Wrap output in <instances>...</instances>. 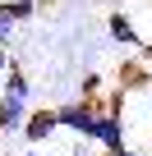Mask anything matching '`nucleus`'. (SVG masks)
Wrapping results in <instances>:
<instances>
[{
	"label": "nucleus",
	"mask_w": 152,
	"mask_h": 156,
	"mask_svg": "<svg viewBox=\"0 0 152 156\" xmlns=\"http://www.w3.org/2000/svg\"><path fill=\"white\" fill-rule=\"evenodd\" d=\"M28 97H32L28 73L14 60L9 73H5V83H0V133H23V124H28Z\"/></svg>",
	"instance_id": "nucleus-1"
},
{
	"label": "nucleus",
	"mask_w": 152,
	"mask_h": 156,
	"mask_svg": "<svg viewBox=\"0 0 152 156\" xmlns=\"http://www.w3.org/2000/svg\"><path fill=\"white\" fill-rule=\"evenodd\" d=\"M97 115H102V97H79V101L55 106V124H60V133H79V138H92Z\"/></svg>",
	"instance_id": "nucleus-2"
},
{
	"label": "nucleus",
	"mask_w": 152,
	"mask_h": 156,
	"mask_svg": "<svg viewBox=\"0 0 152 156\" xmlns=\"http://www.w3.org/2000/svg\"><path fill=\"white\" fill-rule=\"evenodd\" d=\"M92 142L102 147V156H106V151H120V147H129L124 115H111V110H102V115H97V124H92Z\"/></svg>",
	"instance_id": "nucleus-3"
},
{
	"label": "nucleus",
	"mask_w": 152,
	"mask_h": 156,
	"mask_svg": "<svg viewBox=\"0 0 152 156\" xmlns=\"http://www.w3.org/2000/svg\"><path fill=\"white\" fill-rule=\"evenodd\" d=\"M23 138L32 147H46L51 138H60V124H55V106H42V110H28V124H23Z\"/></svg>",
	"instance_id": "nucleus-4"
},
{
	"label": "nucleus",
	"mask_w": 152,
	"mask_h": 156,
	"mask_svg": "<svg viewBox=\"0 0 152 156\" xmlns=\"http://www.w3.org/2000/svg\"><path fill=\"white\" fill-rule=\"evenodd\" d=\"M106 32H111L120 46H147V41L138 37V28H134V19H129V14H111V19H106Z\"/></svg>",
	"instance_id": "nucleus-5"
},
{
	"label": "nucleus",
	"mask_w": 152,
	"mask_h": 156,
	"mask_svg": "<svg viewBox=\"0 0 152 156\" xmlns=\"http://www.w3.org/2000/svg\"><path fill=\"white\" fill-rule=\"evenodd\" d=\"M0 5L9 9V19H14V23H28V19H37V0H0Z\"/></svg>",
	"instance_id": "nucleus-6"
},
{
	"label": "nucleus",
	"mask_w": 152,
	"mask_h": 156,
	"mask_svg": "<svg viewBox=\"0 0 152 156\" xmlns=\"http://www.w3.org/2000/svg\"><path fill=\"white\" fill-rule=\"evenodd\" d=\"M9 37H14V19H9L5 5H0V46H9Z\"/></svg>",
	"instance_id": "nucleus-7"
},
{
	"label": "nucleus",
	"mask_w": 152,
	"mask_h": 156,
	"mask_svg": "<svg viewBox=\"0 0 152 156\" xmlns=\"http://www.w3.org/2000/svg\"><path fill=\"white\" fill-rule=\"evenodd\" d=\"M9 64H14V60H9V46H0V83H5V73H9Z\"/></svg>",
	"instance_id": "nucleus-8"
},
{
	"label": "nucleus",
	"mask_w": 152,
	"mask_h": 156,
	"mask_svg": "<svg viewBox=\"0 0 152 156\" xmlns=\"http://www.w3.org/2000/svg\"><path fill=\"white\" fill-rule=\"evenodd\" d=\"M106 156H138L134 147H120V151H106Z\"/></svg>",
	"instance_id": "nucleus-9"
},
{
	"label": "nucleus",
	"mask_w": 152,
	"mask_h": 156,
	"mask_svg": "<svg viewBox=\"0 0 152 156\" xmlns=\"http://www.w3.org/2000/svg\"><path fill=\"white\" fill-rule=\"evenodd\" d=\"M143 101H147V110H152V83H147V87H143Z\"/></svg>",
	"instance_id": "nucleus-10"
},
{
	"label": "nucleus",
	"mask_w": 152,
	"mask_h": 156,
	"mask_svg": "<svg viewBox=\"0 0 152 156\" xmlns=\"http://www.w3.org/2000/svg\"><path fill=\"white\" fill-rule=\"evenodd\" d=\"M74 156H92V151H79V147H74Z\"/></svg>",
	"instance_id": "nucleus-11"
},
{
	"label": "nucleus",
	"mask_w": 152,
	"mask_h": 156,
	"mask_svg": "<svg viewBox=\"0 0 152 156\" xmlns=\"http://www.w3.org/2000/svg\"><path fill=\"white\" fill-rule=\"evenodd\" d=\"M28 156H46V151H28Z\"/></svg>",
	"instance_id": "nucleus-12"
}]
</instances>
